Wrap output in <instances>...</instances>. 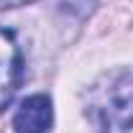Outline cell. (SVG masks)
I'll list each match as a JSON object with an SVG mask.
<instances>
[{
	"mask_svg": "<svg viewBox=\"0 0 133 133\" xmlns=\"http://www.w3.org/2000/svg\"><path fill=\"white\" fill-rule=\"evenodd\" d=\"M87 118L97 133H133V66L108 72L92 84Z\"/></svg>",
	"mask_w": 133,
	"mask_h": 133,
	"instance_id": "cell-1",
	"label": "cell"
},
{
	"mask_svg": "<svg viewBox=\"0 0 133 133\" xmlns=\"http://www.w3.org/2000/svg\"><path fill=\"white\" fill-rule=\"evenodd\" d=\"M23 79V54L13 31L0 28V113L13 102Z\"/></svg>",
	"mask_w": 133,
	"mask_h": 133,
	"instance_id": "cell-2",
	"label": "cell"
},
{
	"mask_svg": "<svg viewBox=\"0 0 133 133\" xmlns=\"http://www.w3.org/2000/svg\"><path fill=\"white\" fill-rule=\"evenodd\" d=\"M54 125V108L49 95H31L13 115V133H49Z\"/></svg>",
	"mask_w": 133,
	"mask_h": 133,
	"instance_id": "cell-3",
	"label": "cell"
},
{
	"mask_svg": "<svg viewBox=\"0 0 133 133\" xmlns=\"http://www.w3.org/2000/svg\"><path fill=\"white\" fill-rule=\"evenodd\" d=\"M33 0H0V10H13V8H21V5H28Z\"/></svg>",
	"mask_w": 133,
	"mask_h": 133,
	"instance_id": "cell-4",
	"label": "cell"
}]
</instances>
